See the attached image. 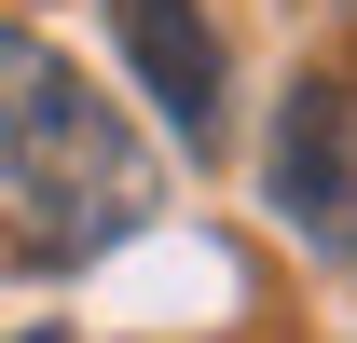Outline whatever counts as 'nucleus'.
<instances>
[{
  "label": "nucleus",
  "mask_w": 357,
  "mask_h": 343,
  "mask_svg": "<svg viewBox=\"0 0 357 343\" xmlns=\"http://www.w3.org/2000/svg\"><path fill=\"white\" fill-rule=\"evenodd\" d=\"M137 220H151V151H137V124L42 28L0 14V247L42 261V275H83V261L124 247Z\"/></svg>",
  "instance_id": "f257e3e1"
},
{
  "label": "nucleus",
  "mask_w": 357,
  "mask_h": 343,
  "mask_svg": "<svg viewBox=\"0 0 357 343\" xmlns=\"http://www.w3.org/2000/svg\"><path fill=\"white\" fill-rule=\"evenodd\" d=\"M275 220L316 261H357V110H344V83H289V110H275Z\"/></svg>",
  "instance_id": "f03ea898"
},
{
  "label": "nucleus",
  "mask_w": 357,
  "mask_h": 343,
  "mask_svg": "<svg viewBox=\"0 0 357 343\" xmlns=\"http://www.w3.org/2000/svg\"><path fill=\"white\" fill-rule=\"evenodd\" d=\"M110 42H124L137 96L178 124V151H220V28H206V0H110Z\"/></svg>",
  "instance_id": "7ed1b4c3"
},
{
  "label": "nucleus",
  "mask_w": 357,
  "mask_h": 343,
  "mask_svg": "<svg viewBox=\"0 0 357 343\" xmlns=\"http://www.w3.org/2000/svg\"><path fill=\"white\" fill-rule=\"evenodd\" d=\"M28 343H69V330H28Z\"/></svg>",
  "instance_id": "20e7f679"
}]
</instances>
